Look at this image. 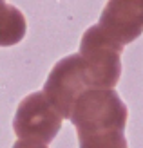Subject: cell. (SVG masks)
<instances>
[{"instance_id":"6da1fadb","label":"cell","mask_w":143,"mask_h":148,"mask_svg":"<svg viewBox=\"0 0 143 148\" xmlns=\"http://www.w3.org/2000/svg\"><path fill=\"white\" fill-rule=\"evenodd\" d=\"M127 107L116 90L87 88L71 114L80 148H127Z\"/></svg>"},{"instance_id":"7a4b0ae2","label":"cell","mask_w":143,"mask_h":148,"mask_svg":"<svg viewBox=\"0 0 143 148\" xmlns=\"http://www.w3.org/2000/svg\"><path fill=\"white\" fill-rule=\"evenodd\" d=\"M122 49L123 45L102 29L93 25L82 36L80 54L87 65L94 88H112L122 76Z\"/></svg>"},{"instance_id":"3957f363","label":"cell","mask_w":143,"mask_h":148,"mask_svg":"<svg viewBox=\"0 0 143 148\" xmlns=\"http://www.w3.org/2000/svg\"><path fill=\"white\" fill-rule=\"evenodd\" d=\"M87 88H94L93 79L82 54L76 53L62 58L53 67L44 85V92L64 119H71L74 103Z\"/></svg>"},{"instance_id":"277c9868","label":"cell","mask_w":143,"mask_h":148,"mask_svg":"<svg viewBox=\"0 0 143 148\" xmlns=\"http://www.w3.org/2000/svg\"><path fill=\"white\" fill-rule=\"evenodd\" d=\"M62 119L64 116L42 90L29 94L20 101L13 119V128L20 139L49 145L62 128Z\"/></svg>"},{"instance_id":"5b68a950","label":"cell","mask_w":143,"mask_h":148,"mask_svg":"<svg viewBox=\"0 0 143 148\" xmlns=\"http://www.w3.org/2000/svg\"><path fill=\"white\" fill-rule=\"evenodd\" d=\"M100 25L122 45L143 33V0H109L100 14Z\"/></svg>"},{"instance_id":"8992f818","label":"cell","mask_w":143,"mask_h":148,"mask_svg":"<svg viewBox=\"0 0 143 148\" xmlns=\"http://www.w3.org/2000/svg\"><path fill=\"white\" fill-rule=\"evenodd\" d=\"M13 148H47V145L36 143V141H27V139H20L13 145Z\"/></svg>"}]
</instances>
